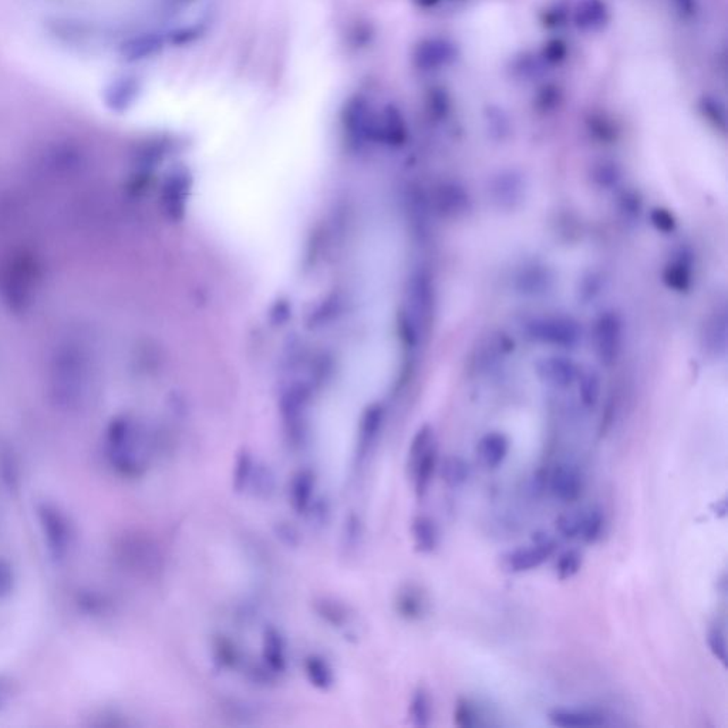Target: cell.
Returning a JSON list of instances; mask_svg holds the SVG:
<instances>
[{
  "label": "cell",
  "mask_w": 728,
  "mask_h": 728,
  "mask_svg": "<svg viewBox=\"0 0 728 728\" xmlns=\"http://www.w3.org/2000/svg\"><path fill=\"white\" fill-rule=\"evenodd\" d=\"M107 456L112 467L122 477H141L148 468L146 439L129 418H119L110 425Z\"/></svg>",
  "instance_id": "6da1fadb"
},
{
  "label": "cell",
  "mask_w": 728,
  "mask_h": 728,
  "mask_svg": "<svg viewBox=\"0 0 728 728\" xmlns=\"http://www.w3.org/2000/svg\"><path fill=\"white\" fill-rule=\"evenodd\" d=\"M114 556L124 571L138 578L154 579L163 569L160 548L138 532H127L115 540Z\"/></svg>",
  "instance_id": "7a4b0ae2"
},
{
  "label": "cell",
  "mask_w": 728,
  "mask_h": 728,
  "mask_svg": "<svg viewBox=\"0 0 728 728\" xmlns=\"http://www.w3.org/2000/svg\"><path fill=\"white\" fill-rule=\"evenodd\" d=\"M36 516L45 547L54 564H63L74 547L73 525L63 509L50 501L38 502Z\"/></svg>",
  "instance_id": "3957f363"
},
{
  "label": "cell",
  "mask_w": 728,
  "mask_h": 728,
  "mask_svg": "<svg viewBox=\"0 0 728 728\" xmlns=\"http://www.w3.org/2000/svg\"><path fill=\"white\" fill-rule=\"evenodd\" d=\"M439 454L434 443V432L430 425H424L415 432L408 451V474L412 478L415 497L423 499L429 492L432 477L436 474Z\"/></svg>",
  "instance_id": "277c9868"
},
{
  "label": "cell",
  "mask_w": 728,
  "mask_h": 728,
  "mask_svg": "<svg viewBox=\"0 0 728 728\" xmlns=\"http://www.w3.org/2000/svg\"><path fill=\"white\" fill-rule=\"evenodd\" d=\"M555 549H556V545L554 540L544 535V537L537 538L532 547L521 548V549L511 552L506 557V566L514 573L532 571L545 564L554 555Z\"/></svg>",
  "instance_id": "5b68a950"
},
{
  "label": "cell",
  "mask_w": 728,
  "mask_h": 728,
  "mask_svg": "<svg viewBox=\"0 0 728 728\" xmlns=\"http://www.w3.org/2000/svg\"><path fill=\"white\" fill-rule=\"evenodd\" d=\"M316 474L311 468H302L290 477L288 499L297 515H307L316 501Z\"/></svg>",
  "instance_id": "8992f818"
},
{
  "label": "cell",
  "mask_w": 728,
  "mask_h": 728,
  "mask_svg": "<svg viewBox=\"0 0 728 728\" xmlns=\"http://www.w3.org/2000/svg\"><path fill=\"white\" fill-rule=\"evenodd\" d=\"M262 665H265L273 676H282L288 670V650L282 632L276 627H266L262 634Z\"/></svg>",
  "instance_id": "52a82bcc"
},
{
  "label": "cell",
  "mask_w": 728,
  "mask_h": 728,
  "mask_svg": "<svg viewBox=\"0 0 728 728\" xmlns=\"http://www.w3.org/2000/svg\"><path fill=\"white\" fill-rule=\"evenodd\" d=\"M394 609L398 616L406 621H422L429 612V599L420 586L415 583H406L396 593Z\"/></svg>",
  "instance_id": "ba28073f"
},
{
  "label": "cell",
  "mask_w": 728,
  "mask_h": 728,
  "mask_svg": "<svg viewBox=\"0 0 728 728\" xmlns=\"http://www.w3.org/2000/svg\"><path fill=\"white\" fill-rule=\"evenodd\" d=\"M549 487L555 498L565 504H572L582 497L583 481L578 471L568 465H559L552 471Z\"/></svg>",
  "instance_id": "9c48e42d"
},
{
  "label": "cell",
  "mask_w": 728,
  "mask_h": 728,
  "mask_svg": "<svg viewBox=\"0 0 728 728\" xmlns=\"http://www.w3.org/2000/svg\"><path fill=\"white\" fill-rule=\"evenodd\" d=\"M211 659L218 669L225 672L241 669L244 665L241 649L225 634H216L211 640Z\"/></svg>",
  "instance_id": "30bf717a"
},
{
  "label": "cell",
  "mask_w": 728,
  "mask_h": 728,
  "mask_svg": "<svg viewBox=\"0 0 728 728\" xmlns=\"http://www.w3.org/2000/svg\"><path fill=\"white\" fill-rule=\"evenodd\" d=\"M302 669H304L307 683L317 690L329 691L331 687L335 686V670L331 667V662L323 656L317 655V653L305 656Z\"/></svg>",
  "instance_id": "8fae6325"
},
{
  "label": "cell",
  "mask_w": 728,
  "mask_h": 728,
  "mask_svg": "<svg viewBox=\"0 0 728 728\" xmlns=\"http://www.w3.org/2000/svg\"><path fill=\"white\" fill-rule=\"evenodd\" d=\"M314 612L324 623L335 629H346L352 623V609L345 602L331 596H321L314 599Z\"/></svg>",
  "instance_id": "7c38bea8"
},
{
  "label": "cell",
  "mask_w": 728,
  "mask_h": 728,
  "mask_svg": "<svg viewBox=\"0 0 728 728\" xmlns=\"http://www.w3.org/2000/svg\"><path fill=\"white\" fill-rule=\"evenodd\" d=\"M381 423H383V412L381 407H370L363 414L359 427V439H357V450L356 458L359 463L366 460L370 451L376 443L379 432H381Z\"/></svg>",
  "instance_id": "4fadbf2b"
},
{
  "label": "cell",
  "mask_w": 728,
  "mask_h": 728,
  "mask_svg": "<svg viewBox=\"0 0 728 728\" xmlns=\"http://www.w3.org/2000/svg\"><path fill=\"white\" fill-rule=\"evenodd\" d=\"M413 544L420 554H432L439 548V532L437 523L430 516L418 515L412 521Z\"/></svg>",
  "instance_id": "5bb4252c"
},
{
  "label": "cell",
  "mask_w": 728,
  "mask_h": 728,
  "mask_svg": "<svg viewBox=\"0 0 728 728\" xmlns=\"http://www.w3.org/2000/svg\"><path fill=\"white\" fill-rule=\"evenodd\" d=\"M549 722L562 728H590L605 724V717L596 711L557 708L549 715Z\"/></svg>",
  "instance_id": "9a60e30c"
},
{
  "label": "cell",
  "mask_w": 728,
  "mask_h": 728,
  "mask_svg": "<svg viewBox=\"0 0 728 728\" xmlns=\"http://www.w3.org/2000/svg\"><path fill=\"white\" fill-rule=\"evenodd\" d=\"M537 326V338L542 339L544 342L555 343V345H572L578 339L575 324L569 321H551L538 322L532 324Z\"/></svg>",
  "instance_id": "2e32d148"
},
{
  "label": "cell",
  "mask_w": 728,
  "mask_h": 728,
  "mask_svg": "<svg viewBox=\"0 0 728 728\" xmlns=\"http://www.w3.org/2000/svg\"><path fill=\"white\" fill-rule=\"evenodd\" d=\"M508 453V439L501 432H490L478 444V454L488 468H498Z\"/></svg>",
  "instance_id": "e0dca14e"
},
{
  "label": "cell",
  "mask_w": 728,
  "mask_h": 728,
  "mask_svg": "<svg viewBox=\"0 0 728 728\" xmlns=\"http://www.w3.org/2000/svg\"><path fill=\"white\" fill-rule=\"evenodd\" d=\"M619 339L621 331L619 326L614 319L600 322L599 331L596 335V348L599 350L600 357L605 362H614L616 357V350L619 348Z\"/></svg>",
  "instance_id": "ac0fdd59"
},
{
  "label": "cell",
  "mask_w": 728,
  "mask_h": 728,
  "mask_svg": "<svg viewBox=\"0 0 728 728\" xmlns=\"http://www.w3.org/2000/svg\"><path fill=\"white\" fill-rule=\"evenodd\" d=\"M364 526L362 518L356 513H350L345 518L340 532V547L346 555H355L362 547Z\"/></svg>",
  "instance_id": "d6986e66"
},
{
  "label": "cell",
  "mask_w": 728,
  "mask_h": 728,
  "mask_svg": "<svg viewBox=\"0 0 728 728\" xmlns=\"http://www.w3.org/2000/svg\"><path fill=\"white\" fill-rule=\"evenodd\" d=\"M0 480L9 492H16L21 487V464L18 456L9 447H0Z\"/></svg>",
  "instance_id": "ffe728a7"
},
{
  "label": "cell",
  "mask_w": 728,
  "mask_h": 728,
  "mask_svg": "<svg viewBox=\"0 0 728 728\" xmlns=\"http://www.w3.org/2000/svg\"><path fill=\"white\" fill-rule=\"evenodd\" d=\"M255 465H256V461L249 451L244 448L237 454L234 468H232V488L238 494L247 492L249 482L254 475Z\"/></svg>",
  "instance_id": "44dd1931"
},
{
  "label": "cell",
  "mask_w": 728,
  "mask_h": 728,
  "mask_svg": "<svg viewBox=\"0 0 728 728\" xmlns=\"http://www.w3.org/2000/svg\"><path fill=\"white\" fill-rule=\"evenodd\" d=\"M408 715L415 727H429L432 717V703L429 691L418 687L413 693L410 706H408Z\"/></svg>",
  "instance_id": "7402d4cb"
},
{
  "label": "cell",
  "mask_w": 728,
  "mask_h": 728,
  "mask_svg": "<svg viewBox=\"0 0 728 728\" xmlns=\"http://www.w3.org/2000/svg\"><path fill=\"white\" fill-rule=\"evenodd\" d=\"M275 485L276 480L273 471L266 464L256 461L254 475H252L247 491L252 492L258 498H271L273 492H275Z\"/></svg>",
  "instance_id": "603a6c76"
},
{
  "label": "cell",
  "mask_w": 728,
  "mask_h": 728,
  "mask_svg": "<svg viewBox=\"0 0 728 728\" xmlns=\"http://www.w3.org/2000/svg\"><path fill=\"white\" fill-rule=\"evenodd\" d=\"M441 477L448 487H461L470 478V465L460 456H448L441 464Z\"/></svg>",
  "instance_id": "cb8c5ba5"
},
{
  "label": "cell",
  "mask_w": 728,
  "mask_h": 728,
  "mask_svg": "<svg viewBox=\"0 0 728 728\" xmlns=\"http://www.w3.org/2000/svg\"><path fill=\"white\" fill-rule=\"evenodd\" d=\"M544 372L549 383L555 386L566 387L575 381V366L568 360L555 357V359L545 362Z\"/></svg>",
  "instance_id": "d4e9b609"
},
{
  "label": "cell",
  "mask_w": 728,
  "mask_h": 728,
  "mask_svg": "<svg viewBox=\"0 0 728 728\" xmlns=\"http://www.w3.org/2000/svg\"><path fill=\"white\" fill-rule=\"evenodd\" d=\"M603 525H605V518H603L602 511H599V509H590V513L583 514L581 537H582L586 542L593 544V542L599 540Z\"/></svg>",
  "instance_id": "484cf974"
},
{
  "label": "cell",
  "mask_w": 728,
  "mask_h": 728,
  "mask_svg": "<svg viewBox=\"0 0 728 728\" xmlns=\"http://www.w3.org/2000/svg\"><path fill=\"white\" fill-rule=\"evenodd\" d=\"M582 556L576 551H566L557 559L556 575L561 581H568L581 571Z\"/></svg>",
  "instance_id": "4316f807"
},
{
  "label": "cell",
  "mask_w": 728,
  "mask_h": 728,
  "mask_svg": "<svg viewBox=\"0 0 728 728\" xmlns=\"http://www.w3.org/2000/svg\"><path fill=\"white\" fill-rule=\"evenodd\" d=\"M454 723L461 728H473L480 724L477 710L470 701L465 699L456 701V708H454Z\"/></svg>",
  "instance_id": "83f0119b"
},
{
  "label": "cell",
  "mask_w": 728,
  "mask_h": 728,
  "mask_svg": "<svg viewBox=\"0 0 728 728\" xmlns=\"http://www.w3.org/2000/svg\"><path fill=\"white\" fill-rule=\"evenodd\" d=\"M707 643L711 655L715 656V659L724 667H727V641H725V633L723 629L717 626L711 627L707 634Z\"/></svg>",
  "instance_id": "f1b7e54d"
},
{
  "label": "cell",
  "mask_w": 728,
  "mask_h": 728,
  "mask_svg": "<svg viewBox=\"0 0 728 728\" xmlns=\"http://www.w3.org/2000/svg\"><path fill=\"white\" fill-rule=\"evenodd\" d=\"M275 535L285 547L297 548L300 544V532L297 531V526L292 525V523H286L280 521L276 523Z\"/></svg>",
  "instance_id": "f546056e"
},
{
  "label": "cell",
  "mask_w": 728,
  "mask_h": 728,
  "mask_svg": "<svg viewBox=\"0 0 728 728\" xmlns=\"http://www.w3.org/2000/svg\"><path fill=\"white\" fill-rule=\"evenodd\" d=\"M16 583V573L11 562L0 559V600L11 595Z\"/></svg>",
  "instance_id": "4dcf8cb0"
},
{
  "label": "cell",
  "mask_w": 728,
  "mask_h": 728,
  "mask_svg": "<svg viewBox=\"0 0 728 728\" xmlns=\"http://www.w3.org/2000/svg\"><path fill=\"white\" fill-rule=\"evenodd\" d=\"M582 515H564L556 521L557 530L566 538L581 537L582 530Z\"/></svg>",
  "instance_id": "1f68e13d"
},
{
  "label": "cell",
  "mask_w": 728,
  "mask_h": 728,
  "mask_svg": "<svg viewBox=\"0 0 728 728\" xmlns=\"http://www.w3.org/2000/svg\"><path fill=\"white\" fill-rule=\"evenodd\" d=\"M582 389H581V396H582L583 405L588 407H593L598 403L599 398V384L596 383L593 377L582 381Z\"/></svg>",
  "instance_id": "d6a6232c"
},
{
  "label": "cell",
  "mask_w": 728,
  "mask_h": 728,
  "mask_svg": "<svg viewBox=\"0 0 728 728\" xmlns=\"http://www.w3.org/2000/svg\"><path fill=\"white\" fill-rule=\"evenodd\" d=\"M201 33H203V30H201V26H191V28L182 29L181 32L175 36L172 43H178V45H188V43H192L194 40H197Z\"/></svg>",
  "instance_id": "836d02e7"
},
{
  "label": "cell",
  "mask_w": 728,
  "mask_h": 728,
  "mask_svg": "<svg viewBox=\"0 0 728 728\" xmlns=\"http://www.w3.org/2000/svg\"><path fill=\"white\" fill-rule=\"evenodd\" d=\"M14 691V684L11 680L0 677V700H4L7 697L11 696Z\"/></svg>",
  "instance_id": "e575fe53"
},
{
  "label": "cell",
  "mask_w": 728,
  "mask_h": 728,
  "mask_svg": "<svg viewBox=\"0 0 728 728\" xmlns=\"http://www.w3.org/2000/svg\"><path fill=\"white\" fill-rule=\"evenodd\" d=\"M725 513H727V501L723 499V501H718L717 504H715V514H717L718 516H724Z\"/></svg>",
  "instance_id": "d590c367"
},
{
  "label": "cell",
  "mask_w": 728,
  "mask_h": 728,
  "mask_svg": "<svg viewBox=\"0 0 728 728\" xmlns=\"http://www.w3.org/2000/svg\"><path fill=\"white\" fill-rule=\"evenodd\" d=\"M188 2H191V0H175V4H180V6L184 7Z\"/></svg>",
  "instance_id": "8d00e7d4"
}]
</instances>
